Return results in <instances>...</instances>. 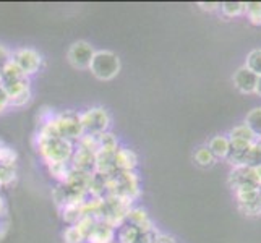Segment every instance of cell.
Returning <instances> with one entry per match:
<instances>
[{
	"label": "cell",
	"instance_id": "obj_11",
	"mask_svg": "<svg viewBox=\"0 0 261 243\" xmlns=\"http://www.w3.org/2000/svg\"><path fill=\"white\" fill-rule=\"evenodd\" d=\"M114 164L117 172H133L138 164V157L132 149L120 146L114 154Z\"/></svg>",
	"mask_w": 261,
	"mask_h": 243
},
{
	"label": "cell",
	"instance_id": "obj_25",
	"mask_svg": "<svg viewBox=\"0 0 261 243\" xmlns=\"http://www.w3.org/2000/svg\"><path fill=\"white\" fill-rule=\"evenodd\" d=\"M247 127L253 134H259L261 137V107L259 109H253L247 115Z\"/></svg>",
	"mask_w": 261,
	"mask_h": 243
},
{
	"label": "cell",
	"instance_id": "obj_6",
	"mask_svg": "<svg viewBox=\"0 0 261 243\" xmlns=\"http://www.w3.org/2000/svg\"><path fill=\"white\" fill-rule=\"evenodd\" d=\"M12 60L18 65L23 73L26 76H31L34 73H38L41 65H42V57L39 52H36L34 49H16L15 52H12Z\"/></svg>",
	"mask_w": 261,
	"mask_h": 243
},
{
	"label": "cell",
	"instance_id": "obj_34",
	"mask_svg": "<svg viewBox=\"0 0 261 243\" xmlns=\"http://www.w3.org/2000/svg\"><path fill=\"white\" fill-rule=\"evenodd\" d=\"M198 5H200L203 10H214V8L218 7V4H204V2H200Z\"/></svg>",
	"mask_w": 261,
	"mask_h": 243
},
{
	"label": "cell",
	"instance_id": "obj_28",
	"mask_svg": "<svg viewBox=\"0 0 261 243\" xmlns=\"http://www.w3.org/2000/svg\"><path fill=\"white\" fill-rule=\"evenodd\" d=\"M15 180V167L0 164V186L12 183Z\"/></svg>",
	"mask_w": 261,
	"mask_h": 243
},
{
	"label": "cell",
	"instance_id": "obj_27",
	"mask_svg": "<svg viewBox=\"0 0 261 243\" xmlns=\"http://www.w3.org/2000/svg\"><path fill=\"white\" fill-rule=\"evenodd\" d=\"M213 152L210 151V148H198L195 152V160L198 162L200 166H211L213 164Z\"/></svg>",
	"mask_w": 261,
	"mask_h": 243
},
{
	"label": "cell",
	"instance_id": "obj_32",
	"mask_svg": "<svg viewBox=\"0 0 261 243\" xmlns=\"http://www.w3.org/2000/svg\"><path fill=\"white\" fill-rule=\"evenodd\" d=\"M8 105H10V96L5 91V88L0 85V114H2Z\"/></svg>",
	"mask_w": 261,
	"mask_h": 243
},
{
	"label": "cell",
	"instance_id": "obj_36",
	"mask_svg": "<svg viewBox=\"0 0 261 243\" xmlns=\"http://www.w3.org/2000/svg\"><path fill=\"white\" fill-rule=\"evenodd\" d=\"M256 93L261 96V76H258V83H256Z\"/></svg>",
	"mask_w": 261,
	"mask_h": 243
},
{
	"label": "cell",
	"instance_id": "obj_18",
	"mask_svg": "<svg viewBox=\"0 0 261 243\" xmlns=\"http://www.w3.org/2000/svg\"><path fill=\"white\" fill-rule=\"evenodd\" d=\"M82 204H68L65 208H62V219H64L68 226H75V224L83 218V209H82Z\"/></svg>",
	"mask_w": 261,
	"mask_h": 243
},
{
	"label": "cell",
	"instance_id": "obj_19",
	"mask_svg": "<svg viewBox=\"0 0 261 243\" xmlns=\"http://www.w3.org/2000/svg\"><path fill=\"white\" fill-rule=\"evenodd\" d=\"M47 169H49V174L52 175V178L57 180V183H64L65 178L70 174L71 166H70V162H59V164H49Z\"/></svg>",
	"mask_w": 261,
	"mask_h": 243
},
{
	"label": "cell",
	"instance_id": "obj_13",
	"mask_svg": "<svg viewBox=\"0 0 261 243\" xmlns=\"http://www.w3.org/2000/svg\"><path fill=\"white\" fill-rule=\"evenodd\" d=\"M239 201H240V209L245 214H259L261 212V200L258 190H245L239 192Z\"/></svg>",
	"mask_w": 261,
	"mask_h": 243
},
{
	"label": "cell",
	"instance_id": "obj_8",
	"mask_svg": "<svg viewBox=\"0 0 261 243\" xmlns=\"http://www.w3.org/2000/svg\"><path fill=\"white\" fill-rule=\"evenodd\" d=\"M94 53H96V50L89 42L76 41L71 44V47L68 49V62L75 68L85 70V68H89V65H91Z\"/></svg>",
	"mask_w": 261,
	"mask_h": 243
},
{
	"label": "cell",
	"instance_id": "obj_31",
	"mask_svg": "<svg viewBox=\"0 0 261 243\" xmlns=\"http://www.w3.org/2000/svg\"><path fill=\"white\" fill-rule=\"evenodd\" d=\"M222 10L226 15L233 16V15H239L245 10V4H240V2H226L222 4Z\"/></svg>",
	"mask_w": 261,
	"mask_h": 243
},
{
	"label": "cell",
	"instance_id": "obj_30",
	"mask_svg": "<svg viewBox=\"0 0 261 243\" xmlns=\"http://www.w3.org/2000/svg\"><path fill=\"white\" fill-rule=\"evenodd\" d=\"M245 8L250 15V20L255 24H261V4H258V2L245 4Z\"/></svg>",
	"mask_w": 261,
	"mask_h": 243
},
{
	"label": "cell",
	"instance_id": "obj_1",
	"mask_svg": "<svg viewBox=\"0 0 261 243\" xmlns=\"http://www.w3.org/2000/svg\"><path fill=\"white\" fill-rule=\"evenodd\" d=\"M36 148L39 151L42 160L49 164H59V162H70L71 154L75 151V143L64 138H42L36 137Z\"/></svg>",
	"mask_w": 261,
	"mask_h": 243
},
{
	"label": "cell",
	"instance_id": "obj_5",
	"mask_svg": "<svg viewBox=\"0 0 261 243\" xmlns=\"http://www.w3.org/2000/svg\"><path fill=\"white\" fill-rule=\"evenodd\" d=\"M80 122H82L83 131L88 134H101L107 131L111 125V115L104 107H91L80 114Z\"/></svg>",
	"mask_w": 261,
	"mask_h": 243
},
{
	"label": "cell",
	"instance_id": "obj_37",
	"mask_svg": "<svg viewBox=\"0 0 261 243\" xmlns=\"http://www.w3.org/2000/svg\"><path fill=\"white\" fill-rule=\"evenodd\" d=\"M256 146H258V149H259V151H261V140H259V141H258V143H256Z\"/></svg>",
	"mask_w": 261,
	"mask_h": 243
},
{
	"label": "cell",
	"instance_id": "obj_29",
	"mask_svg": "<svg viewBox=\"0 0 261 243\" xmlns=\"http://www.w3.org/2000/svg\"><path fill=\"white\" fill-rule=\"evenodd\" d=\"M30 99H31V89H24V91L21 93H18L15 96L10 97V105L13 107H23L30 102Z\"/></svg>",
	"mask_w": 261,
	"mask_h": 243
},
{
	"label": "cell",
	"instance_id": "obj_22",
	"mask_svg": "<svg viewBox=\"0 0 261 243\" xmlns=\"http://www.w3.org/2000/svg\"><path fill=\"white\" fill-rule=\"evenodd\" d=\"M210 151L213 152V156H227V151H229V140H226L224 137H216L211 140L210 143Z\"/></svg>",
	"mask_w": 261,
	"mask_h": 243
},
{
	"label": "cell",
	"instance_id": "obj_35",
	"mask_svg": "<svg viewBox=\"0 0 261 243\" xmlns=\"http://www.w3.org/2000/svg\"><path fill=\"white\" fill-rule=\"evenodd\" d=\"M5 214V201H4V198L0 196V218Z\"/></svg>",
	"mask_w": 261,
	"mask_h": 243
},
{
	"label": "cell",
	"instance_id": "obj_4",
	"mask_svg": "<svg viewBox=\"0 0 261 243\" xmlns=\"http://www.w3.org/2000/svg\"><path fill=\"white\" fill-rule=\"evenodd\" d=\"M54 122H56V128H57L59 137L64 140L76 143L85 134L82 122H80V114H76L73 111L56 114Z\"/></svg>",
	"mask_w": 261,
	"mask_h": 243
},
{
	"label": "cell",
	"instance_id": "obj_12",
	"mask_svg": "<svg viewBox=\"0 0 261 243\" xmlns=\"http://www.w3.org/2000/svg\"><path fill=\"white\" fill-rule=\"evenodd\" d=\"M114 241H115V229L107 226L102 221H97L86 237V243H114Z\"/></svg>",
	"mask_w": 261,
	"mask_h": 243
},
{
	"label": "cell",
	"instance_id": "obj_26",
	"mask_svg": "<svg viewBox=\"0 0 261 243\" xmlns=\"http://www.w3.org/2000/svg\"><path fill=\"white\" fill-rule=\"evenodd\" d=\"M247 68L250 71H253L255 75L261 76V49L250 52V56L247 59Z\"/></svg>",
	"mask_w": 261,
	"mask_h": 243
},
{
	"label": "cell",
	"instance_id": "obj_9",
	"mask_svg": "<svg viewBox=\"0 0 261 243\" xmlns=\"http://www.w3.org/2000/svg\"><path fill=\"white\" fill-rule=\"evenodd\" d=\"M70 166L75 170H82L86 174H94L96 170V154L91 151H86L83 148L75 146L73 154L70 159Z\"/></svg>",
	"mask_w": 261,
	"mask_h": 243
},
{
	"label": "cell",
	"instance_id": "obj_15",
	"mask_svg": "<svg viewBox=\"0 0 261 243\" xmlns=\"http://www.w3.org/2000/svg\"><path fill=\"white\" fill-rule=\"evenodd\" d=\"M127 222L132 224V226H135L137 229H140L141 232L154 230V227H152V221L149 219L148 212L141 208H132L128 215H127Z\"/></svg>",
	"mask_w": 261,
	"mask_h": 243
},
{
	"label": "cell",
	"instance_id": "obj_7",
	"mask_svg": "<svg viewBox=\"0 0 261 243\" xmlns=\"http://www.w3.org/2000/svg\"><path fill=\"white\" fill-rule=\"evenodd\" d=\"M230 185L236 186L239 192L258 190V186L261 185V178L255 167L239 166L237 169H233V172L230 174Z\"/></svg>",
	"mask_w": 261,
	"mask_h": 243
},
{
	"label": "cell",
	"instance_id": "obj_16",
	"mask_svg": "<svg viewBox=\"0 0 261 243\" xmlns=\"http://www.w3.org/2000/svg\"><path fill=\"white\" fill-rule=\"evenodd\" d=\"M24 78H30L26 76L23 71L18 68V65L15 64L13 60L7 62V64L0 68V85H7V83H13V81H20Z\"/></svg>",
	"mask_w": 261,
	"mask_h": 243
},
{
	"label": "cell",
	"instance_id": "obj_21",
	"mask_svg": "<svg viewBox=\"0 0 261 243\" xmlns=\"http://www.w3.org/2000/svg\"><path fill=\"white\" fill-rule=\"evenodd\" d=\"M62 237H64L65 243H85L86 241V235L76 224L75 226H68L64 230V233H62Z\"/></svg>",
	"mask_w": 261,
	"mask_h": 243
},
{
	"label": "cell",
	"instance_id": "obj_24",
	"mask_svg": "<svg viewBox=\"0 0 261 243\" xmlns=\"http://www.w3.org/2000/svg\"><path fill=\"white\" fill-rule=\"evenodd\" d=\"M255 134L251 133V130L247 125H242V127L233 128L230 133V141H242V143H251L253 141Z\"/></svg>",
	"mask_w": 261,
	"mask_h": 243
},
{
	"label": "cell",
	"instance_id": "obj_14",
	"mask_svg": "<svg viewBox=\"0 0 261 243\" xmlns=\"http://www.w3.org/2000/svg\"><path fill=\"white\" fill-rule=\"evenodd\" d=\"M233 83L237 85V88L244 93H253L256 91V83H258V75H255L253 71H250L247 67L237 70V73L233 75Z\"/></svg>",
	"mask_w": 261,
	"mask_h": 243
},
{
	"label": "cell",
	"instance_id": "obj_33",
	"mask_svg": "<svg viewBox=\"0 0 261 243\" xmlns=\"http://www.w3.org/2000/svg\"><path fill=\"white\" fill-rule=\"evenodd\" d=\"M12 60V52L8 47H5L4 44H0V68H2L7 62Z\"/></svg>",
	"mask_w": 261,
	"mask_h": 243
},
{
	"label": "cell",
	"instance_id": "obj_17",
	"mask_svg": "<svg viewBox=\"0 0 261 243\" xmlns=\"http://www.w3.org/2000/svg\"><path fill=\"white\" fill-rule=\"evenodd\" d=\"M141 233L143 232L140 229H137L128 222H125L123 226L119 227V232H117V240H119V243H140Z\"/></svg>",
	"mask_w": 261,
	"mask_h": 243
},
{
	"label": "cell",
	"instance_id": "obj_10",
	"mask_svg": "<svg viewBox=\"0 0 261 243\" xmlns=\"http://www.w3.org/2000/svg\"><path fill=\"white\" fill-rule=\"evenodd\" d=\"M91 175L93 174H86V172H82V170L71 169L68 177L65 178L64 185L67 188H70L71 192H76V193H82V195L88 196V186H89V182H91Z\"/></svg>",
	"mask_w": 261,
	"mask_h": 243
},
{
	"label": "cell",
	"instance_id": "obj_20",
	"mask_svg": "<svg viewBox=\"0 0 261 243\" xmlns=\"http://www.w3.org/2000/svg\"><path fill=\"white\" fill-rule=\"evenodd\" d=\"M97 141H99V149H104V151H117L120 148L119 140H117V137L111 131H104L101 134H97Z\"/></svg>",
	"mask_w": 261,
	"mask_h": 243
},
{
	"label": "cell",
	"instance_id": "obj_2",
	"mask_svg": "<svg viewBox=\"0 0 261 243\" xmlns=\"http://www.w3.org/2000/svg\"><path fill=\"white\" fill-rule=\"evenodd\" d=\"M107 195H117L135 201L140 196V178L133 172H115L107 177L106 182Z\"/></svg>",
	"mask_w": 261,
	"mask_h": 243
},
{
	"label": "cell",
	"instance_id": "obj_3",
	"mask_svg": "<svg viewBox=\"0 0 261 243\" xmlns=\"http://www.w3.org/2000/svg\"><path fill=\"white\" fill-rule=\"evenodd\" d=\"M91 73L102 81H109L115 78L120 71V59L117 53L111 50H96L91 65H89Z\"/></svg>",
	"mask_w": 261,
	"mask_h": 243
},
{
	"label": "cell",
	"instance_id": "obj_23",
	"mask_svg": "<svg viewBox=\"0 0 261 243\" xmlns=\"http://www.w3.org/2000/svg\"><path fill=\"white\" fill-rule=\"evenodd\" d=\"M75 146L83 148L86 151H91V152H94V154H96V152L99 151V141H97L96 134H88V133H85L83 137L75 143Z\"/></svg>",
	"mask_w": 261,
	"mask_h": 243
},
{
	"label": "cell",
	"instance_id": "obj_38",
	"mask_svg": "<svg viewBox=\"0 0 261 243\" xmlns=\"http://www.w3.org/2000/svg\"><path fill=\"white\" fill-rule=\"evenodd\" d=\"M258 195H259V200H261V185L258 186Z\"/></svg>",
	"mask_w": 261,
	"mask_h": 243
}]
</instances>
